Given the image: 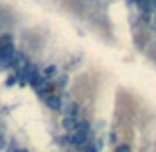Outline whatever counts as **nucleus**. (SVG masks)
<instances>
[{
  "instance_id": "nucleus-8",
  "label": "nucleus",
  "mask_w": 156,
  "mask_h": 152,
  "mask_svg": "<svg viewBox=\"0 0 156 152\" xmlns=\"http://www.w3.org/2000/svg\"><path fill=\"white\" fill-rule=\"evenodd\" d=\"M117 152H130V150H129V146H126V144H121L117 148Z\"/></svg>"
},
{
  "instance_id": "nucleus-5",
  "label": "nucleus",
  "mask_w": 156,
  "mask_h": 152,
  "mask_svg": "<svg viewBox=\"0 0 156 152\" xmlns=\"http://www.w3.org/2000/svg\"><path fill=\"white\" fill-rule=\"evenodd\" d=\"M77 111H79V107H77L75 103H69V105H67V109H65V115H67V117H75V115H77Z\"/></svg>"
},
{
  "instance_id": "nucleus-7",
  "label": "nucleus",
  "mask_w": 156,
  "mask_h": 152,
  "mask_svg": "<svg viewBox=\"0 0 156 152\" xmlns=\"http://www.w3.org/2000/svg\"><path fill=\"white\" fill-rule=\"evenodd\" d=\"M46 75H53V73H55V67H53V65H50V67H46Z\"/></svg>"
},
{
  "instance_id": "nucleus-9",
  "label": "nucleus",
  "mask_w": 156,
  "mask_h": 152,
  "mask_svg": "<svg viewBox=\"0 0 156 152\" xmlns=\"http://www.w3.org/2000/svg\"><path fill=\"white\" fill-rule=\"evenodd\" d=\"M16 83V77H8V81H6V85H14Z\"/></svg>"
},
{
  "instance_id": "nucleus-3",
  "label": "nucleus",
  "mask_w": 156,
  "mask_h": 152,
  "mask_svg": "<svg viewBox=\"0 0 156 152\" xmlns=\"http://www.w3.org/2000/svg\"><path fill=\"white\" fill-rule=\"evenodd\" d=\"M14 44V40H12V36L10 34H4L2 38H0V53H2L4 50H6L8 46H12Z\"/></svg>"
},
{
  "instance_id": "nucleus-2",
  "label": "nucleus",
  "mask_w": 156,
  "mask_h": 152,
  "mask_svg": "<svg viewBox=\"0 0 156 152\" xmlns=\"http://www.w3.org/2000/svg\"><path fill=\"white\" fill-rule=\"evenodd\" d=\"M44 101H46V105L50 107V109H53V111H59L61 109V99L57 95H46V97H44Z\"/></svg>"
},
{
  "instance_id": "nucleus-4",
  "label": "nucleus",
  "mask_w": 156,
  "mask_h": 152,
  "mask_svg": "<svg viewBox=\"0 0 156 152\" xmlns=\"http://www.w3.org/2000/svg\"><path fill=\"white\" fill-rule=\"evenodd\" d=\"M63 126L65 129H69V130H73L77 126V118L75 117H67V118H63Z\"/></svg>"
},
{
  "instance_id": "nucleus-10",
  "label": "nucleus",
  "mask_w": 156,
  "mask_h": 152,
  "mask_svg": "<svg viewBox=\"0 0 156 152\" xmlns=\"http://www.w3.org/2000/svg\"><path fill=\"white\" fill-rule=\"evenodd\" d=\"M2 144H4V140H2V136H0V148H2Z\"/></svg>"
},
{
  "instance_id": "nucleus-11",
  "label": "nucleus",
  "mask_w": 156,
  "mask_h": 152,
  "mask_svg": "<svg viewBox=\"0 0 156 152\" xmlns=\"http://www.w3.org/2000/svg\"><path fill=\"white\" fill-rule=\"evenodd\" d=\"M16 152H22V150H16Z\"/></svg>"
},
{
  "instance_id": "nucleus-6",
  "label": "nucleus",
  "mask_w": 156,
  "mask_h": 152,
  "mask_svg": "<svg viewBox=\"0 0 156 152\" xmlns=\"http://www.w3.org/2000/svg\"><path fill=\"white\" fill-rule=\"evenodd\" d=\"M83 152H97V146L95 144H85V150Z\"/></svg>"
},
{
  "instance_id": "nucleus-1",
  "label": "nucleus",
  "mask_w": 156,
  "mask_h": 152,
  "mask_svg": "<svg viewBox=\"0 0 156 152\" xmlns=\"http://www.w3.org/2000/svg\"><path fill=\"white\" fill-rule=\"evenodd\" d=\"M87 134L89 133H83V130H71V136L65 138L67 142H71L73 146H83L87 142Z\"/></svg>"
}]
</instances>
